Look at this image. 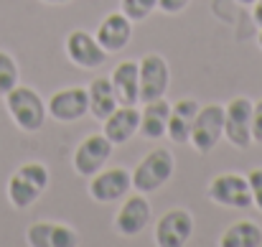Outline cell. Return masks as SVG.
<instances>
[{"label":"cell","mask_w":262,"mask_h":247,"mask_svg":"<svg viewBox=\"0 0 262 247\" xmlns=\"http://www.w3.org/2000/svg\"><path fill=\"white\" fill-rule=\"evenodd\" d=\"M209 199L219 207L227 209H247L252 207V191H250V181L242 173H219L211 178L209 189H206Z\"/></svg>","instance_id":"5b68a950"},{"label":"cell","mask_w":262,"mask_h":247,"mask_svg":"<svg viewBox=\"0 0 262 247\" xmlns=\"http://www.w3.org/2000/svg\"><path fill=\"white\" fill-rule=\"evenodd\" d=\"M18 77H20V72H18L15 59L8 51H0V94L10 92L18 84Z\"/></svg>","instance_id":"603a6c76"},{"label":"cell","mask_w":262,"mask_h":247,"mask_svg":"<svg viewBox=\"0 0 262 247\" xmlns=\"http://www.w3.org/2000/svg\"><path fill=\"white\" fill-rule=\"evenodd\" d=\"M41 3H49V5H67V3H72V0H41Z\"/></svg>","instance_id":"83f0119b"},{"label":"cell","mask_w":262,"mask_h":247,"mask_svg":"<svg viewBox=\"0 0 262 247\" xmlns=\"http://www.w3.org/2000/svg\"><path fill=\"white\" fill-rule=\"evenodd\" d=\"M5 97V107L13 117V122L23 130V133H38L46 122V102L41 99V94L31 87H20L15 84L10 92L3 94Z\"/></svg>","instance_id":"6da1fadb"},{"label":"cell","mask_w":262,"mask_h":247,"mask_svg":"<svg viewBox=\"0 0 262 247\" xmlns=\"http://www.w3.org/2000/svg\"><path fill=\"white\" fill-rule=\"evenodd\" d=\"M112 89L120 105H138L140 102V84H138V61H120L110 77Z\"/></svg>","instance_id":"d6986e66"},{"label":"cell","mask_w":262,"mask_h":247,"mask_svg":"<svg viewBox=\"0 0 262 247\" xmlns=\"http://www.w3.org/2000/svg\"><path fill=\"white\" fill-rule=\"evenodd\" d=\"M156 8H158V0H120V13H125L133 23L150 18Z\"/></svg>","instance_id":"7402d4cb"},{"label":"cell","mask_w":262,"mask_h":247,"mask_svg":"<svg viewBox=\"0 0 262 247\" xmlns=\"http://www.w3.org/2000/svg\"><path fill=\"white\" fill-rule=\"evenodd\" d=\"M252 18H255V23L262 28V0H255V3H252Z\"/></svg>","instance_id":"4316f807"},{"label":"cell","mask_w":262,"mask_h":247,"mask_svg":"<svg viewBox=\"0 0 262 247\" xmlns=\"http://www.w3.org/2000/svg\"><path fill=\"white\" fill-rule=\"evenodd\" d=\"M176 171V158L168 148L150 151L140 163L133 168V189L140 194H153L163 189Z\"/></svg>","instance_id":"3957f363"},{"label":"cell","mask_w":262,"mask_h":247,"mask_svg":"<svg viewBox=\"0 0 262 247\" xmlns=\"http://www.w3.org/2000/svg\"><path fill=\"white\" fill-rule=\"evenodd\" d=\"M193 235V217L188 209L176 207L158 217L153 230V242L158 247H183Z\"/></svg>","instance_id":"30bf717a"},{"label":"cell","mask_w":262,"mask_h":247,"mask_svg":"<svg viewBox=\"0 0 262 247\" xmlns=\"http://www.w3.org/2000/svg\"><path fill=\"white\" fill-rule=\"evenodd\" d=\"M199 110H201V105L196 99H178L176 105H171V117H168V130H166V138L171 143H176V146L188 143Z\"/></svg>","instance_id":"ac0fdd59"},{"label":"cell","mask_w":262,"mask_h":247,"mask_svg":"<svg viewBox=\"0 0 262 247\" xmlns=\"http://www.w3.org/2000/svg\"><path fill=\"white\" fill-rule=\"evenodd\" d=\"M26 242L31 247H74L79 245V235L61 222H36L26 230Z\"/></svg>","instance_id":"5bb4252c"},{"label":"cell","mask_w":262,"mask_h":247,"mask_svg":"<svg viewBox=\"0 0 262 247\" xmlns=\"http://www.w3.org/2000/svg\"><path fill=\"white\" fill-rule=\"evenodd\" d=\"M222 138H224V107L222 105H204L196 115L188 143L193 146V151L199 156H206L219 146Z\"/></svg>","instance_id":"277c9868"},{"label":"cell","mask_w":262,"mask_h":247,"mask_svg":"<svg viewBox=\"0 0 262 247\" xmlns=\"http://www.w3.org/2000/svg\"><path fill=\"white\" fill-rule=\"evenodd\" d=\"M168 117H171V102H166V97L153 99V102H143L138 135H143L145 140H161V138H166Z\"/></svg>","instance_id":"e0dca14e"},{"label":"cell","mask_w":262,"mask_h":247,"mask_svg":"<svg viewBox=\"0 0 262 247\" xmlns=\"http://www.w3.org/2000/svg\"><path fill=\"white\" fill-rule=\"evenodd\" d=\"M133 189V171L122 166L102 168L94 176H89V196L99 204H112L117 199H125Z\"/></svg>","instance_id":"ba28073f"},{"label":"cell","mask_w":262,"mask_h":247,"mask_svg":"<svg viewBox=\"0 0 262 247\" xmlns=\"http://www.w3.org/2000/svg\"><path fill=\"white\" fill-rule=\"evenodd\" d=\"M222 247H262V227L252 219H239L219 237Z\"/></svg>","instance_id":"44dd1931"},{"label":"cell","mask_w":262,"mask_h":247,"mask_svg":"<svg viewBox=\"0 0 262 247\" xmlns=\"http://www.w3.org/2000/svg\"><path fill=\"white\" fill-rule=\"evenodd\" d=\"M46 110L54 120L59 122H77L84 115H89V97L87 89L82 87H67L51 94V99L46 102Z\"/></svg>","instance_id":"7c38bea8"},{"label":"cell","mask_w":262,"mask_h":247,"mask_svg":"<svg viewBox=\"0 0 262 247\" xmlns=\"http://www.w3.org/2000/svg\"><path fill=\"white\" fill-rule=\"evenodd\" d=\"M237 3H242V5H252L255 0H237Z\"/></svg>","instance_id":"f1b7e54d"},{"label":"cell","mask_w":262,"mask_h":247,"mask_svg":"<svg viewBox=\"0 0 262 247\" xmlns=\"http://www.w3.org/2000/svg\"><path fill=\"white\" fill-rule=\"evenodd\" d=\"M67 56L79 69H99L107 61V51L99 46V41L82 28L67 36Z\"/></svg>","instance_id":"4fadbf2b"},{"label":"cell","mask_w":262,"mask_h":247,"mask_svg":"<svg viewBox=\"0 0 262 247\" xmlns=\"http://www.w3.org/2000/svg\"><path fill=\"white\" fill-rule=\"evenodd\" d=\"M257 44H260V49H262V31H260V36H257Z\"/></svg>","instance_id":"f546056e"},{"label":"cell","mask_w":262,"mask_h":247,"mask_svg":"<svg viewBox=\"0 0 262 247\" xmlns=\"http://www.w3.org/2000/svg\"><path fill=\"white\" fill-rule=\"evenodd\" d=\"M150 214H153V209H150V201H148L145 194H140V191L127 194V196L122 199L120 209H117L115 232L122 235V237H135V235H140V232L148 227Z\"/></svg>","instance_id":"8fae6325"},{"label":"cell","mask_w":262,"mask_h":247,"mask_svg":"<svg viewBox=\"0 0 262 247\" xmlns=\"http://www.w3.org/2000/svg\"><path fill=\"white\" fill-rule=\"evenodd\" d=\"M138 84H140V102H153L166 97L171 84V67L161 54H145L138 61Z\"/></svg>","instance_id":"52a82bcc"},{"label":"cell","mask_w":262,"mask_h":247,"mask_svg":"<svg viewBox=\"0 0 262 247\" xmlns=\"http://www.w3.org/2000/svg\"><path fill=\"white\" fill-rule=\"evenodd\" d=\"M252 110L255 102L250 97H234L224 107V138L234 148H250L252 146Z\"/></svg>","instance_id":"8992f818"},{"label":"cell","mask_w":262,"mask_h":247,"mask_svg":"<svg viewBox=\"0 0 262 247\" xmlns=\"http://www.w3.org/2000/svg\"><path fill=\"white\" fill-rule=\"evenodd\" d=\"M252 143H262V99L252 110Z\"/></svg>","instance_id":"d4e9b609"},{"label":"cell","mask_w":262,"mask_h":247,"mask_svg":"<svg viewBox=\"0 0 262 247\" xmlns=\"http://www.w3.org/2000/svg\"><path fill=\"white\" fill-rule=\"evenodd\" d=\"M49 186V168L38 161L23 163L8 181V201L15 209H28L41 199Z\"/></svg>","instance_id":"7a4b0ae2"},{"label":"cell","mask_w":262,"mask_h":247,"mask_svg":"<svg viewBox=\"0 0 262 247\" xmlns=\"http://www.w3.org/2000/svg\"><path fill=\"white\" fill-rule=\"evenodd\" d=\"M112 151H115V146H112V140L104 133H92V135H87L77 146V151L72 156V166H74L77 176L89 178L97 171H102L107 166V161L112 158Z\"/></svg>","instance_id":"9c48e42d"},{"label":"cell","mask_w":262,"mask_h":247,"mask_svg":"<svg viewBox=\"0 0 262 247\" xmlns=\"http://www.w3.org/2000/svg\"><path fill=\"white\" fill-rule=\"evenodd\" d=\"M247 181H250V191H252V204L262 212V168H252L247 173Z\"/></svg>","instance_id":"cb8c5ba5"},{"label":"cell","mask_w":262,"mask_h":247,"mask_svg":"<svg viewBox=\"0 0 262 247\" xmlns=\"http://www.w3.org/2000/svg\"><path fill=\"white\" fill-rule=\"evenodd\" d=\"M188 3H191V0H158V10H163V13H168V15H176V13L186 10Z\"/></svg>","instance_id":"484cf974"},{"label":"cell","mask_w":262,"mask_h":247,"mask_svg":"<svg viewBox=\"0 0 262 247\" xmlns=\"http://www.w3.org/2000/svg\"><path fill=\"white\" fill-rule=\"evenodd\" d=\"M102 133L112 140V146H125L138 135L140 128V110L138 105H117V110L102 120Z\"/></svg>","instance_id":"9a60e30c"},{"label":"cell","mask_w":262,"mask_h":247,"mask_svg":"<svg viewBox=\"0 0 262 247\" xmlns=\"http://www.w3.org/2000/svg\"><path fill=\"white\" fill-rule=\"evenodd\" d=\"M87 97H89V115L94 120H104L117 110V94L112 89L110 77H94L87 87Z\"/></svg>","instance_id":"ffe728a7"},{"label":"cell","mask_w":262,"mask_h":247,"mask_svg":"<svg viewBox=\"0 0 262 247\" xmlns=\"http://www.w3.org/2000/svg\"><path fill=\"white\" fill-rule=\"evenodd\" d=\"M97 41H99V46L107 51V54H112V51H122L127 44H130V38H133V20L125 15V13H110V15H104L102 18V23L97 26V36H94Z\"/></svg>","instance_id":"2e32d148"}]
</instances>
